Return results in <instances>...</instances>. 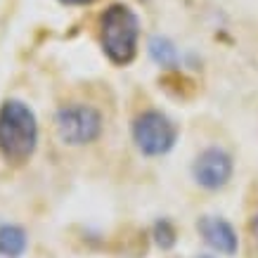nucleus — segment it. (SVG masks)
<instances>
[{
	"label": "nucleus",
	"instance_id": "nucleus-9",
	"mask_svg": "<svg viewBox=\"0 0 258 258\" xmlns=\"http://www.w3.org/2000/svg\"><path fill=\"white\" fill-rule=\"evenodd\" d=\"M154 242H157L159 249H173L175 246V242H178V232H175V227H173L171 220L161 218L154 225Z\"/></svg>",
	"mask_w": 258,
	"mask_h": 258
},
{
	"label": "nucleus",
	"instance_id": "nucleus-10",
	"mask_svg": "<svg viewBox=\"0 0 258 258\" xmlns=\"http://www.w3.org/2000/svg\"><path fill=\"white\" fill-rule=\"evenodd\" d=\"M67 5H88V3H93V0H62Z\"/></svg>",
	"mask_w": 258,
	"mask_h": 258
},
{
	"label": "nucleus",
	"instance_id": "nucleus-11",
	"mask_svg": "<svg viewBox=\"0 0 258 258\" xmlns=\"http://www.w3.org/2000/svg\"><path fill=\"white\" fill-rule=\"evenodd\" d=\"M199 258H211V256H199Z\"/></svg>",
	"mask_w": 258,
	"mask_h": 258
},
{
	"label": "nucleus",
	"instance_id": "nucleus-1",
	"mask_svg": "<svg viewBox=\"0 0 258 258\" xmlns=\"http://www.w3.org/2000/svg\"><path fill=\"white\" fill-rule=\"evenodd\" d=\"M38 145V123L24 102L8 100L0 107V154L12 161L22 164L36 152Z\"/></svg>",
	"mask_w": 258,
	"mask_h": 258
},
{
	"label": "nucleus",
	"instance_id": "nucleus-2",
	"mask_svg": "<svg viewBox=\"0 0 258 258\" xmlns=\"http://www.w3.org/2000/svg\"><path fill=\"white\" fill-rule=\"evenodd\" d=\"M102 50L114 64L125 67L138 55V36H140V19L133 10L116 3L104 10L102 15Z\"/></svg>",
	"mask_w": 258,
	"mask_h": 258
},
{
	"label": "nucleus",
	"instance_id": "nucleus-4",
	"mask_svg": "<svg viewBox=\"0 0 258 258\" xmlns=\"http://www.w3.org/2000/svg\"><path fill=\"white\" fill-rule=\"evenodd\" d=\"M55 128L64 145L81 147L95 142L102 135V116L95 107L88 104H67L57 111Z\"/></svg>",
	"mask_w": 258,
	"mask_h": 258
},
{
	"label": "nucleus",
	"instance_id": "nucleus-8",
	"mask_svg": "<svg viewBox=\"0 0 258 258\" xmlns=\"http://www.w3.org/2000/svg\"><path fill=\"white\" fill-rule=\"evenodd\" d=\"M26 251V232L17 225L0 227V253L8 258H19Z\"/></svg>",
	"mask_w": 258,
	"mask_h": 258
},
{
	"label": "nucleus",
	"instance_id": "nucleus-5",
	"mask_svg": "<svg viewBox=\"0 0 258 258\" xmlns=\"http://www.w3.org/2000/svg\"><path fill=\"white\" fill-rule=\"evenodd\" d=\"M232 171H235L232 157L220 147L204 149L195 159V166H192V175H195L197 185H202L204 189L225 187L227 180L232 178Z\"/></svg>",
	"mask_w": 258,
	"mask_h": 258
},
{
	"label": "nucleus",
	"instance_id": "nucleus-6",
	"mask_svg": "<svg viewBox=\"0 0 258 258\" xmlns=\"http://www.w3.org/2000/svg\"><path fill=\"white\" fill-rule=\"evenodd\" d=\"M199 235L204 237V242L209 244L213 251H218L223 256H232L237 253L239 239H237L235 227L230 225L225 218H216V216H204L197 223Z\"/></svg>",
	"mask_w": 258,
	"mask_h": 258
},
{
	"label": "nucleus",
	"instance_id": "nucleus-7",
	"mask_svg": "<svg viewBox=\"0 0 258 258\" xmlns=\"http://www.w3.org/2000/svg\"><path fill=\"white\" fill-rule=\"evenodd\" d=\"M149 57L164 69H175L178 67V47L173 45V40L166 38V36H152L149 38Z\"/></svg>",
	"mask_w": 258,
	"mask_h": 258
},
{
	"label": "nucleus",
	"instance_id": "nucleus-3",
	"mask_svg": "<svg viewBox=\"0 0 258 258\" xmlns=\"http://www.w3.org/2000/svg\"><path fill=\"white\" fill-rule=\"evenodd\" d=\"M178 128L157 109L142 111L133 121V142L145 157H164L175 147Z\"/></svg>",
	"mask_w": 258,
	"mask_h": 258
}]
</instances>
